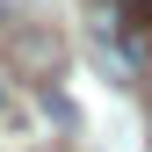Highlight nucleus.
Here are the masks:
<instances>
[{
	"instance_id": "nucleus-3",
	"label": "nucleus",
	"mask_w": 152,
	"mask_h": 152,
	"mask_svg": "<svg viewBox=\"0 0 152 152\" xmlns=\"http://www.w3.org/2000/svg\"><path fill=\"white\" fill-rule=\"evenodd\" d=\"M7 22H22V0H0V29Z\"/></svg>"
},
{
	"instance_id": "nucleus-2",
	"label": "nucleus",
	"mask_w": 152,
	"mask_h": 152,
	"mask_svg": "<svg viewBox=\"0 0 152 152\" xmlns=\"http://www.w3.org/2000/svg\"><path fill=\"white\" fill-rule=\"evenodd\" d=\"M0 36H7V65L22 72V80H36V87H51V80H58L65 44H58L51 29H36V22H7Z\"/></svg>"
},
{
	"instance_id": "nucleus-1",
	"label": "nucleus",
	"mask_w": 152,
	"mask_h": 152,
	"mask_svg": "<svg viewBox=\"0 0 152 152\" xmlns=\"http://www.w3.org/2000/svg\"><path fill=\"white\" fill-rule=\"evenodd\" d=\"M87 22L116 72L152 65V0H87Z\"/></svg>"
}]
</instances>
